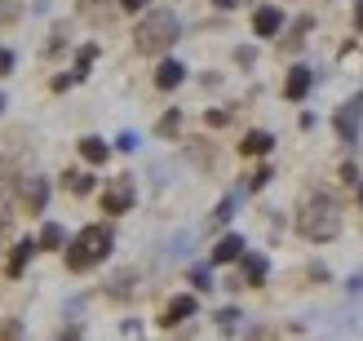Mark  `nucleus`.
Returning <instances> with one entry per match:
<instances>
[{"instance_id": "25", "label": "nucleus", "mask_w": 363, "mask_h": 341, "mask_svg": "<svg viewBox=\"0 0 363 341\" xmlns=\"http://www.w3.org/2000/svg\"><path fill=\"white\" fill-rule=\"evenodd\" d=\"M177 120H182V116H177V111H169L164 120H160V133H173V129H177Z\"/></svg>"}, {"instance_id": "2", "label": "nucleus", "mask_w": 363, "mask_h": 341, "mask_svg": "<svg viewBox=\"0 0 363 341\" xmlns=\"http://www.w3.org/2000/svg\"><path fill=\"white\" fill-rule=\"evenodd\" d=\"M111 244H116V235H111V226H84L76 240L67 244V271H89V266H98V262H106V253H111Z\"/></svg>"}, {"instance_id": "1", "label": "nucleus", "mask_w": 363, "mask_h": 341, "mask_svg": "<svg viewBox=\"0 0 363 341\" xmlns=\"http://www.w3.org/2000/svg\"><path fill=\"white\" fill-rule=\"evenodd\" d=\"M297 230L306 240H315V244H328L341 230V208L328 200V195H311V200L301 204V213H297Z\"/></svg>"}, {"instance_id": "17", "label": "nucleus", "mask_w": 363, "mask_h": 341, "mask_svg": "<svg viewBox=\"0 0 363 341\" xmlns=\"http://www.w3.org/2000/svg\"><path fill=\"white\" fill-rule=\"evenodd\" d=\"M35 244H40V248H49V253H53V248H67V230H62L58 222H49V226L40 230V240H35Z\"/></svg>"}, {"instance_id": "27", "label": "nucleus", "mask_w": 363, "mask_h": 341, "mask_svg": "<svg viewBox=\"0 0 363 341\" xmlns=\"http://www.w3.org/2000/svg\"><path fill=\"white\" fill-rule=\"evenodd\" d=\"M9 18H18V5H0V23H9Z\"/></svg>"}, {"instance_id": "16", "label": "nucleus", "mask_w": 363, "mask_h": 341, "mask_svg": "<svg viewBox=\"0 0 363 341\" xmlns=\"http://www.w3.org/2000/svg\"><path fill=\"white\" fill-rule=\"evenodd\" d=\"M80 155L89 160V164H102V160L111 155V147H106L102 138H84V142H80Z\"/></svg>"}, {"instance_id": "20", "label": "nucleus", "mask_w": 363, "mask_h": 341, "mask_svg": "<svg viewBox=\"0 0 363 341\" xmlns=\"http://www.w3.org/2000/svg\"><path fill=\"white\" fill-rule=\"evenodd\" d=\"M230 213H235V195H226V200L217 204V213H213V222H230Z\"/></svg>"}, {"instance_id": "7", "label": "nucleus", "mask_w": 363, "mask_h": 341, "mask_svg": "<svg viewBox=\"0 0 363 341\" xmlns=\"http://www.w3.org/2000/svg\"><path fill=\"white\" fill-rule=\"evenodd\" d=\"M311 84H315V71L311 67H293V71H288V80H284V98L288 102H301L306 94H311Z\"/></svg>"}, {"instance_id": "9", "label": "nucleus", "mask_w": 363, "mask_h": 341, "mask_svg": "<svg viewBox=\"0 0 363 341\" xmlns=\"http://www.w3.org/2000/svg\"><path fill=\"white\" fill-rule=\"evenodd\" d=\"M279 27H284V13H279L275 5H262L257 13H252V31H257L262 40H270V35H279Z\"/></svg>"}, {"instance_id": "21", "label": "nucleus", "mask_w": 363, "mask_h": 341, "mask_svg": "<svg viewBox=\"0 0 363 341\" xmlns=\"http://www.w3.org/2000/svg\"><path fill=\"white\" fill-rule=\"evenodd\" d=\"M191 284L204 293V289H213V275H208V271H191Z\"/></svg>"}, {"instance_id": "6", "label": "nucleus", "mask_w": 363, "mask_h": 341, "mask_svg": "<svg viewBox=\"0 0 363 341\" xmlns=\"http://www.w3.org/2000/svg\"><path fill=\"white\" fill-rule=\"evenodd\" d=\"M18 182L23 177H13V169L0 160V226L9 222V213H13V195H18Z\"/></svg>"}, {"instance_id": "15", "label": "nucleus", "mask_w": 363, "mask_h": 341, "mask_svg": "<svg viewBox=\"0 0 363 341\" xmlns=\"http://www.w3.org/2000/svg\"><path fill=\"white\" fill-rule=\"evenodd\" d=\"M262 279H266V257L248 253V257H244V284H248V289H257Z\"/></svg>"}, {"instance_id": "5", "label": "nucleus", "mask_w": 363, "mask_h": 341, "mask_svg": "<svg viewBox=\"0 0 363 341\" xmlns=\"http://www.w3.org/2000/svg\"><path fill=\"white\" fill-rule=\"evenodd\" d=\"M133 200H138L133 182H129V177H116V182L106 186V195H102V213H111V218H120V213H129V208H133Z\"/></svg>"}, {"instance_id": "12", "label": "nucleus", "mask_w": 363, "mask_h": 341, "mask_svg": "<svg viewBox=\"0 0 363 341\" xmlns=\"http://www.w3.org/2000/svg\"><path fill=\"white\" fill-rule=\"evenodd\" d=\"M182 80H186V67H182V62H173V58L160 62V71H155V84L160 89H177Z\"/></svg>"}, {"instance_id": "23", "label": "nucleus", "mask_w": 363, "mask_h": 341, "mask_svg": "<svg viewBox=\"0 0 363 341\" xmlns=\"http://www.w3.org/2000/svg\"><path fill=\"white\" fill-rule=\"evenodd\" d=\"M9 71H13V53L0 45V76H9Z\"/></svg>"}, {"instance_id": "22", "label": "nucleus", "mask_w": 363, "mask_h": 341, "mask_svg": "<svg viewBox=\"0 0 363 341\" xmlns=\"http://www.w3.org/2000/svg\"><path fill=\"white\" fill-rule=\"evenodd\" d=\"M266 182H270V169H257V173H252V177H248V186H252V191H262Z\"/></svg>"}, {"instance_id": "8", "label": "nucleus", "mask_w": 363, "mask_h": 341, "mask_svg": "<svg viewBox=\"0 0 363 341\" xmlns=\"http://www.w3.org/2000/svg\"><path fill=\"white\" fill-rule=\"evenodd\" d=\"M45 200H49L45 177H23V208L27 213H45Z\"/></svg>"}, {"instance_id": "26", "label": "nucleus", "mask_w": 363, "mask_h": 341, "mask_svg": "<svg viewBox=\"0 0 363 341\" xmlns=\"http://www.w3.org/2000/svg\"><path fill=\"white\" fill-rule=\"evenodd\" d=\"M116 147H120V151H133V147H138V138H133V133H120Z\"/></svg>"}, {"instance_id": "24", "label": "nucleus", "mask_w": 363, "mask_h": 341, "mask_svg": "<svg viewBox=\"0 0 363 341\" xmlns=\"http://www.w3.org/2000/svg\"><path fill=\"white\" fill-rule=\"evenodd\" d=\"M217 319H222V328H226V332H230V328H235V324H240V311H222V315H217Z\"/></svg>"}, {"instance_id": "11", "label": "nucleus", "mask_w": 363, "mask_h": 341, "mask_svg": "<svg viewBox=\"0 0 363 341\" xmlns=\"http://www.w3.org/2000/svg\"><path fill=\"white\" fill-rule=\"evenodd\" d=\"M240 257H244V240H240V235H222V240H217V248H213V262H217V266L240 262Z\"/></svg>"}, {"instance_id": "13", "label": "nucleus", "mask_w": 363, "mask_h": 341, "mask_svg": "<svg viewBox=\"0 0 363 341\" xmlns=\"http://www.w3.org/2000/svg\"><path fill=\"white\" fill-rule=\"evenodd\" d=\"M270 147H275V138H270L266 129H252V133L240 142V151H244V155H270Z\"/></svg>"}, {"instance_id": "10", "label": "nucleus", "mask_w": 363, "mask_h": 341, "mask_svg": "<svg viewBox=\"0 0 363 341\" xmlns=\"http://www.w3.org/2000/svg\"><path fill=\"white\" fill-rule=\"evenodd\" d=\"M195 315V297L191 293H182V297H173L169 306H164V315H160V324L164 328H173V324H182V319H191Z\"/></svg>"}, {"instance_id": "14", "label": "nucleus", "mask_w": 363, "mask_h": 341, "mask_svg": "<svg viewBox=\"0 0 363 341\" xmlns=\"http://www.w3.org/2000/svg\"><path fill=\"white\" fill-rule=\"evenodd\" d=\"M35 248H40L35 240H18V248L9 253V275H23V271H27V262H31Z\"/></svg>"}, {"instance_id": "32", "label": "nucleus", "mask_w": 363, "mask_h": 341, "mask_svg": "<svg viewBox=\"0 0 363 341\" xmlns=\"http://www.w3.org/2000/svg\"><path fill=\"white\" fill-rule=\"evenodd\" d=\"M0 111H5V94H0Z\"/></svg>"}, {"instance_id": "28", "label": "nucleus", "mask_w": 363, "mask_h": 341, "mask_svg": "<svg viewBox=\"0 0 363 341\" xmlns=\"http://www.w3.org/2000/svg\"><path fill=\"white\" fill-rule=\"evenodd\" d=\"M18 337H23V328H18V324H9V328H5V337H0V341H18Z\"/></svg>"}, {"instance_id": "19", "label": "nucleus", "mask_w": 363, "mask_h": 341, "mask_svg": "<svg viewBox=\"0 0 363 341\" xmlns=\"http://www.w3.org/2000/svg\"><path fill=\"white\" fill-rule=\"evenodd\" d=\"M67 177H71V191H76V195L94 191V177H89V173H67Z\"/></svg>"}, {"instance_id": "31", "label": "nucleus", "mask_w": 363, "mask_h": 341, "mask_svg": "<svg viewBox=\"0 0 363 341\" xmlns=\"http://www.w3.org/2000/svg\"><path fill=\"white\" fill-rule=\"evenodd\" d=\"M354 27L363 31V0H359V9H354Z\"/></svg>"}, {"instance_id": "29", "label": "nucleus", "mask_w": 363, "mask_h": 341, "mask_svg": "<svg viewBox=\"0 0 363 341\" xmlns=\"http://www.w3.org/2000/svg\"><path fill=\"white\" fill-rule=\"evenodd\" d=\"M120 5H124V9L133 13V9H142V5H151V0H120Z\"/></svg>"}, {"instance_id": "30", "label": "nucleus", "mask_w": 363, "mask_h": 341, "mask_svg": "<svg viewBox=\"0 0 363 341\" xmlns=\"http://www.w3.org/2000/svg\"><path fill=\"white\" fill-rule=\"evenodd\" d=\"M58 341H84V337H80V328H67V332H62Z\"/></svg>"}, {"instance_id": "18", "label": "nucleus", "mask_w": 363, "mask_h": 341, "mask_svg": "<svg viewBox=\"0 0 363 341\" xmlns=\"http://www.w3.org/2000/svg\"><path fill=\"white\" fill-rule=\"evenodd\" d=\"M94 58H98V49H94V45H84V49H80V58H76V71H71V80H84V76H89V67H94Z\"/></svg>"}, {"instance_id": "3", "label": "nucleus", "mask_w": 363, "mask_h": 341, "mask_svg": "<svg viewBox=\"0 0 363 341\" xmlns=\"http://www.w3.org/2000/svg\"><path fill=\"white\" fill-rule=\"evenodd\" d=\"M177 31H182L177 13H173V9H155V13H147V18L138 23L133 45H138V53H164V49L177 40Z\"/></svg>"}, {"instance_id": "4", "label": "nucleus", "mask_w": 363, "mask_h": 341, "mask_svg": "<svg viewBox=\"0 0 363 341\" xmlns=\"http://www.w3.org/2000/svg\"><path fill=\"white\" fill-rule=\"evenodd\" d=\"M333 124H337V138H341V142H350V147H354V142H359V124H363V94H354L346 106H341Z\"/></svg>"}]
</instances>
